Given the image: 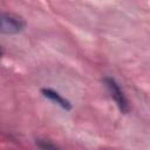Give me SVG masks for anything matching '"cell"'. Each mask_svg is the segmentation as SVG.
Instances as JSON below:
<instances>
[{"label":"cell","instance_id":"2","mask_svg":"<svg viewBox=\"0 0 150 150\" xmlns=\"http://www.w3.org/2000/svg\"><path fill=\"white\" fill-rule=\"evenodd\" d=\"M26 26L25 20L13 13H4L1 16V33L7 35L18 34L23 30Z\"/></svg>","mask_w":150,"mask_h":150},{"label":"cell","instance_id":"1","mask_svg":"<svg viewBox=\"0 0 150 150\" xmlns=\"http://www.w3.org/2000/svg\"><path fill=\"white\" fill-rule=\"evenodd\" d=\"M102 81L104 82L105 87H107V88H108V90L110 91V95H111L112 100L115 101L116 105L118 107L120 111H121V112H123V114L129 112V110H130V105H129L128 98L125 97V95H124L123 90L120 88L118 83H117L112 77H109V76L104 77Z\"/></svg>","mask_w":150,"mask_h":150},{"label":"cell","instance_id":"4","mask_svg":"<svg viewBox=\"0 0 150 150\" xmlns=\"http://www.w3.org/2000/svg\"><path fill=\"white\" fill-rule=\"evenodd\" d=\"M36 144L40 146V148H43V149H56L57 146L55 144H52L47 141H42V139H38L36 141Z\"/></svg>","mask_w":150,"mask_h":150},{"label":"cell","instance_id":"3","mask_svg":"<svg viewBox=\"0 0 150 150\" xmlns=\"http://www.w3.org/2000/svg\"><path fill=\"white\" fill-rule=\"evenodd\" d=\"M41 93H42V95L45 97H47L48 100H50L54 103L59 104L64 110H70L71 109V103L68 100H66L64 97H62L57 91H55V90H53L50 88H42L41 89Z\"/></svg>","mask_w":150,"mask_h":150}]
</instances>
